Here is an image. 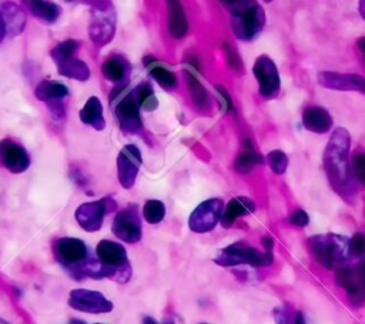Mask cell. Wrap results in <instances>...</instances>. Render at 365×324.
Returning a JSON list of instances; mask_svg holds the SVG:
<instances>
[{"label": "cell", "mask_w": 365, "mask_h": 324, "mask_svg": "<svg viewBox=\"0 0 365 324\" xmlns=\"http://www.w3.org/2000/svg\"><path fill=\"white\" fill-rule=\"evenodd\" d=\"M224 53H225V59H227V63L228 66L237 71V73H242V61H241V57L238 56L237 50L228 44V43H224Z\"/></svg>", "instance_id": "d590c367"}, {"label": "cell", "mask_w": 365, "mask_h": 324, "mask_svg": "<svg viewBox=\"0 0 365 324\" xmlns=\"http://www.w3.org/2000/svg\"><path fill=\"white\" fill-rule=\"evenodd\" d=\"M78 117L83 124L93 127L94 130H103L106 126L103 116V104L97 96H91L81 107Z\"/></svg>", "instance_id": "7402d4cb"}, {"label": "cell", "mask_w": 365, "mask_h": 324, "mask_svg": "<svg viewBox=\"0 0 365 324\" xmlns=\"http://www.w3.org/2000/svg\"><path fill=\"white\" fill-rule=\"evenodd\" d=\"M272 314H274V318H275L277 324H295V321H294L295 313H292L288 305L277 307L272 311Z\"/></svg>", "instance_id": "8d00e7d4"}, {"label": "cell", "mask_w": 365, "mask_h": 324, "mask_svg": "<svg viewBox=\"0 0 365 324\" xmlns=\"http://www.w3.org/2000/svg\"><path fill=\"white\" fill-rule=\"evenodd\" d=\"M224 201L221 198H208L200 203L188 217V227L194 233H208L211 231L222 217Z\"/></svg>", "instance_id": "ba28073f"}, {"label": "cell", "mask_w": 365, "mask_h": 324, "mask_svg": "<svg viewBox=\"0 0 365 324\" xmlns=\"http://www.w3.org/2000/svg\"><path fill=\"white\" fill-rule=\"evenodd\" d=\"M53 253L58 264L76 280L84 277L103 278L97 257H91L87 244L76 237L57 238Z\"/></svg>", "instance_id": "7a4b0ae2"}, {"label": "cell", "mask_w": 365, "mask_h": 324, "mask_svg": "<svg viewBox=\"0 0 365 324\" xmlns=\"http://www.w3.org/2000/svg\"><path fill=\"white\" fill-rule=\"evenodd\" d=\"M143 324H160L157 320H154L153 317H150V315H145L144 318H143Z\"/></svg>", "instance_id": "7bdbcfd3"}, {"label": "cell", "mask_w": 365, "mask_h": 324, "mask_svg": "<svg viewBox=\"0 0 365 324\" xmlns=\"http://www.w3.org/2000/svg\"><path fill=\"white\" fill-rule=\"evenodd\" d=\"M134 93H135V98L138 101L140 108H143L144 111H153V110L157 108L158 100H157L155 93H154V90H153V87L148 81L140 83L134 88Z\"/></svg>", "instance_id": "f1b7e54d"}, {"label": "cell", "mask_w": 365, "mask_h": 324, "mask_svg": "<svg viewBox=\"0 0 365 324\" xmlns=\"http://www.w3.org/2000/svg\"><path fill=\"white\" fill-rule=\"evenodd\" d=\"M351 174L355 183L365 187V151L355 153L351 158Z\"/></svg>", "instance_id": "d6a6232c"}, {"label": "cell", "mask_w": 365, "mask_h": 324, "mask_svg": "<svg viewBox=\"0 0 365 324\" xmlns=\"http://www.w3.org/2000/svg\"><path fill=\"white\" fill-rule=\"evenodd\" d=\"M143 158L135 144L124 146L117 156V178L124 188H131L135 183Z\"/></svg>", "instance_id": "9a60e30c"}, {"label": "cell", "mask_w": 365, "mask_h": 324, "mask_svg": "<svg viewBox=\"0 0 365 324\" xmlns=\"http://www.w3.org/2000/svg\"><path fill=\"white\" fill-rule=\"evenodd\" d=\"M185 79H187L188 90L195 107L198 110H208L211 107V98L205 87L200 83V80L191 71H185Z\"/></svg>", "instance_id": "83f0119b"}, {"label": "cell", "mask_w": 365, "mask_h": 324, "mask_svg": "<svg viewBox=\"0 0 365 324\" xmlns=\"http://www.w3.org/2000/svg\"><path fill=\"white\" fill-rule=\"evenodd\" d=\"M101 71L107 80L113 83H123L128 73V64L123 57L113 56L104 60L101 66Z\"/></svg>", "instance_id": "4316f807"}, {"label": "cell", "mask_w": 365, "mask_h": 324, "mask_svg": "<svg viewBox=\"0 0 365 324\" xmlns=\"http://www.w3.org/2000/svg\"><path fill=\"white\" fill-rule=\"evenodd\" d=\"M336 284L345 290L351 304L361 305L365 301V270L359 264L341 267L335 274Z\"/></svg>", "instance_id": "8fae6325"}, {"label": "cell", "mask_w": 365, "mask_h": 324, "mask_svg": "<svg viewBox=\"0 0 365 324\" xmlns=\"http://www.w3.org/2000/svg\"><path fill=\"white\" fill-rule=\"evenodd\" d=\"M268 164L275 174H284L288 167V156L282 150H272L267 156Z\"/></svg>", "instance_id": "836d02e7"}, {"label": "cell", "mask_w": 365, "mask_h": 324, "mask_svg": "<svg viewBox=\"0 0 365 324\" xmlns=\"http://www.w3.org/2000/svg\"><path fill=\"white\" fill-rule=\"evenodd\" d=\"M115 9L108 1H97L91 7L88 34L94 46L108 44L115 33Z\"/></svg>", "instance_id": "52a82bcc"}, {"label": "cell", "mask_w": 365, "mask_h": 324, "mask_svg": "<svg viewBox=\"0 0 365 324\" xmlns=\"http://www.w3.org/2000/svg\"><path fill=\"white\" fill-rule=\"evenodd\" d=\"M262 245H264V251L265 253H272V247H274V240L271 237H264L262 238Z\"/></svg>", "instance_id": "60d3db41"}, {"label": "cell", "mask_w": 365, "mask_h": 324, "mask_svg": "<svg viewBox=\"0 0 365 324\" xmlns=\"http://www.w3.org/2000/svg\"><path fill=\"white\" fill-rule=\"evenodd\" d=\"M200 324H208V323H200Z\"/></svg>", "instance_id": "681fc988"}, {"label": "cell", "mask_w": 365, "mask_h": 324, "mask_svg": "<svg viewBox=\"0 0 365 324\" xmlns=\"http://www.w3.org/2000/svg\"><path fill=\"white\" fill-rule=\"evenodd\" d=\"M214 261L221 267H234L242 264L251 267H265L274 261V255L272 253L259 251L242 241H237L221 248Z\"/></svg>", "instance_id": "8992f818"}, {"label": "cell", "mask_w": 365, "mask_h": 324, "mask_svg": "<svg viewBox=\"0 0 365 324\" xmlns=\"http://www.w3.org/2000/svg\"><path fill=\"white\" fill-rule=\"evenodd\" d=\"M68 305L77 311L88 314H104L113 310V303L100 291L76 288L70 291Z\"/></svg>", "instance_id": "5bb4252c"}, {"label": "cell", "mask_w": 365, "mask_h": 324, "mask_svg": "<svg viewBox=\"0 0 365 324\" xmlns=\"http://www.w3.org/2000/svg\"><path fill=\"white\" fill-rule=\"evenodd\" d=\"M289 223L295 227H305L309 223V217L302 208H297L289 216Z\"/></svg>", "instance_id": "74e56055"}, {"label": "cell", "mask_w": 365, "mask_h": 324, "mask_svg": "<svg viewBox=\"0 0 365 324\" xmlns=\"http://www.w3.org/2000/svg\"><path fill=\"white\" fill-rule=\"evenodd\" d=\"M302 126L312 133L324 134L332 127V117L327 108L321 106L307 107L302 113Z\"/></svg>", "instance_id": "ac0fdd59"}, {"label": "cell", "mask_w": 365, "mask_h": 324, "mask_svg": "<svg viewBox=\"0 0 365 324\" xmlns=\"http://www.w3.org/2000/svg\"><path fill=\"white\" fill-rule=\"evenodd\" d=\"M111 231L117 238H120L124 243L134 244L140 241L143 236V228H141V220H140L137 207L128 206L127 208L120 210L114 216Z\"/></svg>", "instance_id": "7c38bea8"}, {"label": "cell", "mask_w": 365, "mask_h": 324, "mask_svg": "<svg viewBox=\"0 0 365 324\" xmlns=\"http://www.w3.org/2000/svg\"><path fill=\"white\" fill-rule=\"evenodd\" d=\"M68 324H86L83 320H78V318H71Z\"/></svg>", "instance_id": "bcb514c9"}, {"label": "cell", "mask_w": 365, "mask_h": 324, "mask_svg": "<svg viewBox=\"0 0 365 324\" xmlns=\"http://www.w3.org/2000/svg\"><path fill=\"white\" fill-rule=\"evenodd\" d=\"M145 63V66L148 67V73H150V76L161 86V87H164V88H174L175 86H177V77H175V74L171 71V70H168L167 67H164V66H160V64H154V61L153 63H147V61H144Z\"/></svg>", "instance_id": "f546056e"}, {"label": "cell", "mask_w": 365, "mask_h": 324, "mask_svg": "<svg viewBox=\"0 0 365 324\" xmlns=\"http://www.w3.org/2000/svg\"><path fill=\"white\" fill-rule=\"evenodd\" d=\"M359 14H361V17L365 20V0L359 1Z\"/></svg>", "instance_id": "f6af8a7d"}, {"label": "cell", "mask_w": 365, "mask_h": 324, "mask_svg": "<svg viewBox=\"0 0 365 324\" xmlns=\"http://www.w3.org/2000/svg\"><path fill=\"white\" fill-rule=\"evenodd\" d=\"M231 13V27L235 37L241 41H252L265 26V11L257 1L237 0L224 1Z\"/></svg>", "instance_id": "3957f363"}, {"label": "cell", "mask_w": 365, "mask_h": 324, "mask_svg": "<svg viewBox=\"0 0 365 324\" xmlns=\"http://www.w3.org/2000/svg\"><path fill=\"white\" fill-rule=\"evenodd\" d=\"M315 260L328 270H339L349 260V238L339 234H318L308 238Z\"/></svg>", "instance_id": "277c9868"}, {"label": "cell", "mask_w": 365, "mask_h": 324, "mask_svg": "<svg viewBox=\"0 0 365 324\" xmlns=\"http://www.w3.org/2000/svg\"><path fill=\"white\" fill-rule=\"evenodd\" d=\"M0 10L3 13L4 21H6V30H7V37L13 39L19 36L26 26V14L23 9L11 1H6L0 4Z\"/></svg>", "instance_id": "44dd1931"}, {"label": "cell", "mask_w": 365, "mask_h": 324, "mask_svg": "<svg viewBox=\"0 0 365 324\" xmlns=\"http://www.w3.org/2000/svg\"><path fill=\"white\" fill-rule=\"evenodd\" d=\"M7 37V30H6V21L3 17V13L0 10V43Z\"/></svg>", "instance_id": "ab89813d"}, {"label": "cell", "mask_w": 365, "mask_h": 324, "mask_svg": "<svg viewBox=\"0 0 365 324\" xmlns=\"http://www.w3.org/2000/svg\"><path fill=\"white\" fill-rule=\"evenodd\" d=\"M215 90L218 91V97H220V101L222 104V108L225 111H232V101H231V97L227 93V90L222 86H215Z\"/></svg>", "instance_id": "f35d334b"}, {"label": "cell", "mask_w": 365, "mask_h": 324, "mask_svg": "<svg viewBox=\"0 0 365 324\" xmlns=\"http://www.w3.org/2000/svg\"><path fill=\"white\" fill-rule=\"evenodd\" d=\"M140 106L135 98L134 90L124 94L114 108V116L117 118L118 127L127 134H135L143 128V120L140 114Z\"/></svg>", "instance_id": "4fadbf2b"}, {"label": "cell", "mask_w": 365, "mask_h": 324, "mask_svg": "<svg viewBox=\"0 0 365 324\" xmlns=\"http://www.w3.org/2000/svg\"><path fill=\"white\" fill-rule=\"evenodd\" d=\"M24 4L27 6L29 11L40 19L44 23H54L60 14H61V9L56 4V3H50V1H43V0H30V1H24Z\"/></svg>", "instance_id": "484cf974"}, {"label": "cell", "mask_w": 365, "mask_h": 324, "mask_svg": "<svg viewBox=\"0 0 365 324\" xmlns=\"http://www.w3.org/2000/svg\"><path fill=\"white\" fill-rule=\"evenodd\" d=\"M294 321H295V324H307V321H305V317H304V314H302L301 311H297V313H295Z\"/></svg>", "instance_id": "b9f144b4"}, {"label": "cell", "mask_w": 365, "mask_h": 324, "mask_svg": "<svg viewBox=\"0 0 365 324\" xmlns=\"http://www.w3.org/2000/svg\"><path fill=\"white\" fill-rule=\"evenodd\" d=\"M0 161L9 171L14 174L26 171L30 166V157L27 150L21 144L10 138H4L0 141Z\"/></svg>", "instance_id": "e0dca14e"}, {"label": "cell", "mask_w": 365, "mask_h": 324, "mask_svg": "<svg viewBox=\"0 0 365 324\" xmlns=\"http://www.w3.org/2000/svg\"><path fill=\"white\" fill-rule=\"evenodd\" d=\"M0 324H10V323H7L6 320H3V318H0Z\"/></svg>", "instance_id": "c3c4849f"}, {"label": "cell", "mask_w": 365, "mask_h": 324, "mask_svg": "<svg viewBox=\"0 0 365 324\" xmlns=\"http://www.w3.org/2000/svg\"><path fill=\"white\" fill-rule=\"evenodd\" d=\"M349 254L351 257H364L365 255V234L355 233L349 238Z\"/></svg>", "instance_id": "e575fe53"}, {"label": "cell", "mask_w": 365, "mask_h": 324, "mask_svg": "<svg viewBox=\"0 0 365 324\" xmlns=\"http://www.w3.org/2000/svg\"><path fill=\"white\" fill-rule=\"evenodd\" d=\"M36 98L44 103H58L66 98L68 94V88L66 84L56 80H43L37 84L34 90Z\"/></svg>", "instance_id": "603a6c76"}, {"label": "cell", "mask_w": 365, "mask_h": 324, "mask_svg": "<svg viewBox=\"0 0 365 324\" xmlns=\"http://www.w3.org/2000/svg\"><path fill=\"white\" fill-rule=\"evenodd\" d=\"M96 324H103V323H96Z\"/></svg>", "instance_id": "f907efd6"}, {"label": "cell", "mask_w": 365, "mask_h": 324, "mask_svg": "<svg viewBox=\"0 0 365 324\" xmlns=\"http://www.w3.org/2000/svg\"><path fill=\"white\" fill-rule=\"evenodd\" d=\"M167 24L173 39H182L188 33V21L180 1H167Z\"/></svg>", "instance_id": "ffe728a7"}, {"label": "cell", "mask_w": 365, "mask_h": 324, "mask_svg": "<svg viewBox=\"0 0 365 324\" xmlns=\"http://www.w3.org/2000/svg\"><path fill=\"white\" fill-rule=\"evenodd\" d=\"M361 265L364 267V270H365V255L362 257V261H361Z\"/></svg>", "instance_id": "7dc6e473"}, {"label": "cell", "mask_w": 365, "mask_h": 324, "mask_svg": "<svg viewBox=\"0 0 365 324\" xmlns=\"http://www.w3.org/2000/svg\"><path fill=\"white\" fill-rule=\"evenodd\" d=\"M144 220L150 224H158L165 216V206L160 200H147L143 207Z\"/></svg>", "instance_id": "4dcf8cb0"}, {"label": "cell", "mask_w": 365, "mask_h": 324, "mask_svg": "<svg viewBox=\"0 0 365 324\" xmlns=\"http://www.w3.org/2000/svg\"><path fill=\"white\" fill-rule=\"evenodd\" d=\"M56 66L61 76H64L67 79H74L77 81H87L91 74L88 64L86 61L77 59L76 56L61 60V61L56 63Z\"/></svg>", "instance_id": "cb8c5ba5"}, {"label": "cell", "mask_w": 365, "mask_h": 324, "mask_svg": "<svg viewBox=\"0 0 365 324\" xmlns=\"http://www.w3.org/2000/svg\"><path fill=\"white\" fill-rule=\"evenodd\" d=\"M114 210H115V201L111 197H104L98 201H88V203L80 204L74 216H76V221L83 230L88 233H94L101 228L104 216Z\"/></svg>", "instance_id": "30bf717a"}, {"label": "cell", "mask_w": 365, "mask_h": 324, "mask_svg": "<svg viewBox=\"0 0 365 324\" xmlns=\"http://www.w3.org/2000/svg\"><path fill=\"white\" fill-rule=\"evenodd\" d=\"M96 257L101 267L103 278L115 283H127L131 277V265L128 263L125 248L113 240H101L96 247Z\"/></svg>", "instance_id": "5b68a950"}, {"label": "cell", "mask_w": 365, "mask_h": 324, "mask_svg": "<svg viewBox=\"0 0 365 324\" xmlns=\"http://www.w3.org/2000/svg\"><path fill=\"white\" fill-rule=\"evenodd\" d=\"M254 211H255V203H254L252 198L245 197V196L234 197L224 207L222 217H221V224H222V227L228 228L235 223V220L238 217L252 214Z\"/></svg>", "instance_id": "d6986e66"}, {"label": "cell", "mask_w": 365, "mask_h": 324, "mask_svg": "<svg viewBox=\"0 0 365 324\" xmlns=\"http://www.w3.org/2000/svg\"><path fill=\"white\" fill-rule=\"evenodd\" d=\"M351 136L346 128L336 127L324 150V170L332 188L341 196L351 200L355 196V181L351 174Z\"/></svg>", "instance_id": "6da1fadb"}, {"label": "cell", "mask_w": 365, "mask_h": 324, "mask_svg": "<svg viewBox=\"0 0 365 324\" xmlns=\"http://www.w3.org/2000/svg\"><path fill=\"white\" fill-rule=\"evenodd\" d=\"M77 49H78V41L74 39H67V40L60 41L57 46H54L50 51V56L54 63H58L61 60H66V59L74 56Z\"/></svg>", "instance_id": "1f68e13d"}, {"label": "cell", "mask_w": 365, "mask_h": 324, "mask_svg": "<svg viewBox=\"0 0 365 324\" xmlns=\"http://www.w3.org/2000/svg\"><path fill=\"white\" fill-rule=\"evenodd\" d=\"M264 164V157L252 147V141L251 140H244V148L242 151L238 154L234 167L238 173L241 174H247L250 173L252 168H255L257 166Z\"/></svg>", "instance_id": "d4e9b609"}, {"label": "cell", "mask_w": 365, "mask_h": 324, "mask_svg": "<svg viewBox=\"0 0 365 324\" xmlns=\"http://www.w3.org/2000/svg\"><path fill=\"white\" fill-rule=\"evenodd\" d=\"M252 73L258 83L259 96L267 100L275 98L281 88V79L274 60L265 54L258 56L254 63Z\"/></svg>", "instance_id": "9c48e42d"}, {"label": "cell", "mask_w": 365, "mask_h": 324, "mask_svg": "<svg viewBox=\"0 0 365 324\" xmlns=\"http://www.w3.org/2000/svg\"><path fill=\"white\" fill-rule=\"evenodd\" d=\"M358 49L362 51V53H365V37H361V39H358Z\"/></svg>", "instance_id": "ee69618b"}, {"label": "cell", "mask_w": 365, "mask_h": 324, "mask_svg": "<svg viewBox=\"0 0 365 324\" xmlns=\"http://www.w3.org/2000/svg\"><path fill=\"white\" fill-rule=\"evenodd\" d=\"M318 83L329 90L359 91L365 94V77L359 74H346L336 71H319L317 74Z\"/></svg>", "instance_id": "2e32d148"}]
</instances>
